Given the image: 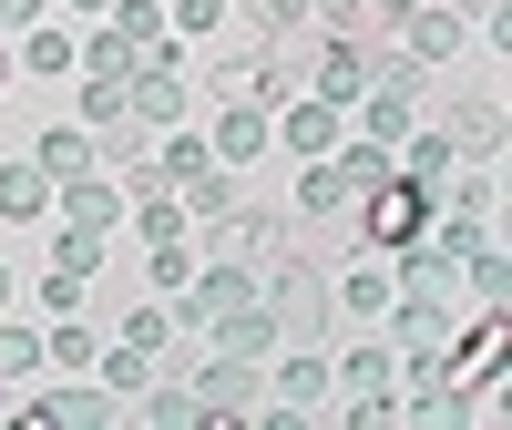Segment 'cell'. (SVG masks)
<instances>
[{"label": "cell", "instance_id": "3", "mask_svg": "<svg viewBox=\"0 0 512 430\" xmlns=\"http://www.w3.org/2000/svg\"><path fill=\"white\" fill-rule=\"evenodd\" d=\"M277 246H287V226H277L267 205H246V195H236L226 215H205V256H226V267H246V277L267 267Z\"/></svg>", "mask_w": 512, "mask_h": 430}, {"label": "cell", "instance_id": "24", "mask_svg": "<svg viewBox=\"0 0 512 430\" xmlns=\"http://www.w3.org/2000/svg\"><path fill=\"white\" fill-rule=\"evenodd\" d=\"M21 62H31V72H72V62H82V41H72V31H41V21H31V31H21Z\"/></svg>", "mask_w": 512, "mask_h": 430}, {"label": "cell", "instance_id": "5", "mask_svg": "<svg viewBox=\"0 0 512 430\" xmlns=\"http://www.w3.org/2000/svg\"><path fill=\"white\" fill-rule=\"evenodd\" d=\"M359 205H369V215H359V236H369V246H420V236H431V215H441L410 175H390V185L359 195Z\"/></svg>", "mask_w": 512, "mask_h": 430}, {"label": "cell", "instance_id": "14", "mask_svg": "<svg viewBox=\"0 0 512 430\" xmlns=\"http://www.w3.org/2000/svg\"><path fill=\"white\" fill-rule=\"evenodd\" d=\"M205 154H216V164H236V175H246V164L267 154V113H256V103H226V113H216V134H205Z\"/></svg>", "mask_w": 512, "mask_h": 430}, {"label": "cell", "instance_id": "33", "mask_svg": "<svg viewBox=\"0 0 512 430\" xmlns=\"http://www.w3.org/2000/svg\"><path fill=\"white\" fill-rule=\"evenodd\" d=\"M62 11H113V0H62Z\"/></svg>", "mask_w": 512, "mask_h": 430}, {"label": "cell", "instance_id": "27", "mask_svg": "<svg viewBox=\"0 0 512 430\" xmlns=\"http://www.w3.org/2000/svg\"><path fill=\"white\" fill-rule=\"evenodd\" d=\"M82 72H134V41L103 31V41H82Z\"/></svg>", "mask_w": 512, "mask_h": 430}, {"label": "cell", "instance_id": "26", "mask_svg": "<svg viewBox=\"0 0 512 430\" xmlns=\"http://www.w3.org/2000/svg\"><path fill=\"white\" fill-rule=\"evenodd\" d=\"M41 359H52V369H72V379H82V369H93V338H82V328L62 318L52 338H41Z\"/></svg>", "mask_w": 512, "mask_h": 430}, {"label": "cell", "instance_id": "23", "mask_svg": "<svg viewBox=\"0 0 512 430\" xmlns=\"http://www.w3.org/2000/svg\"><path fill=\"white\" fill-rule=\"evenodd\" d=\"M62 205H72V226H93V236L123 215V195H113V185H93V175H72V185H62Z\"/></svg>", "mask_w": 512, "mask_h": 430}, {"label": "cell", "instance_id": "1", "mask_svg": "<svg viewBox=\"0 0 512 430\" xmlns=\"http://www.w3.org/2000/svg\"><path fill=\"white\" fill-rule=\"evenodd\" d=\"M256 297H267L277 308V328H287V349H318L328 338V318H338V287L318 277V256H267V267H256Z\"/></svg>", "mask_w": 512, "mask_h": 430}, {"label": "cell", "instance_id": "6", "mask_svg": "<svg viewBox=\"0 0 512 430\" xmlns=\"http://www.w3.org/2000/svg\"><path fill=\"white\" fill-rule=\"evenodd\" d=\"M369 82H379V41L328 31V41H318V62H308V93H328V103H359Z\"/></svg>", "mask_w": 512, "mask_h": 430}, {"label": "cell", "instance_id": "25", "mask_svg": "<svg viewBox=\"0 0 512 430\" xmlns=\"http://www.w3.org/2000/svg\"><path fill=\"white\" fill-rule=\"evenodd\" d=\"M338 297H349V308H390V297H400V287H390V267H369V256H359V267H349V277H338Z\"/></svg>", "mask_w": 512, "mask_h": 430}, {"label": "cell", "instance_id": "29", "mask_svg": "<svg viewBox=\"0 0 512 430\" xmlns=\"http://www.w3.org/2000/svg\"><path fill=\"white\" fill-rule=\"evenodd\" d=\"M11 369H41V328H0V379Z\"/></svg>", "mask_w": 512, "mask_h": 430}, {"label": "cell", "instance_id": "13", "mask_svg": "<svg viewBox=\"0 0 512 430\" xmlns=\"http://www.w3.org/2000/svg\"><path fill=\"white\" fill-rule=\"evenodd\" d=\"M0 215H11V226H41V215H62V185L41 175V164H0Z\"/></svg>", "mask_w": 512, "mask_h": 430}, {"label": "cell", "instance_id": "16", "mask_svg": "<svg viewBox=\"0 0 512 430\" xmlns=\"http://www.w3.org/2000/svg\"><path fill=\"white\" fill-rule=\"evenodd\" d=\"M31 164L52 185H72V175H93V144H82V123H41V144H31Z\"/></svg>", "mask_w": 512, "mask_h": 430}, {"label": "cell", "instance_id": "12", "mask_svg": "<svg viewBox=\"0 0 512 430\" xmlns=\"http://www.w3.org/2000/svg\"><path fill=\"white\" fill-rule=\"evenodd\" d=\"M246 297H256V277H246V267H226V256H205V277L185 287V318H195V328H216L226 308H246Z\"/></svg>", "mask_w": 512, "mask_h": 430}, {"label": "cell", "instance_id": "17", "mask_svg": "<svg viewBox=\"0 0 512 430\" xmlns=\"http://www.w3.org/2000/svg\"><path fill=\"white\" fill-rule=\"evenodd\" d=\"M113 410H123L113 390H52V400H31L41 430H93V420H113Z\"/></svg>", "mask_w": 512, "mask_h": 430}, {"label": "cell", "instance_id": "30", "mask_svg": "<svg viewBox=\"0 0 512 430\" xmlns=\"http://www.w3.org/2000/svg\"><path fill=\"white\" fill-rule=\"evenodd\" d=\"M123 338H134V349H164V338H175V318H164V308H154V297H144V308H134V318H123Z\"/></svg>", "mask_w": 512, "mask_h": 430}, {"label": "cell", "instance_id": "19", "mask_svg": "<svg viewBox=\"0 0 512 430\" xmlns=\"http://www.w3.org/2000/svg\"><path fill=\"white\" fill-rule=\"evenodd\" d=\"M390 175H400V144H338V185L349 195H379Z\"/></svg>", "mask_w": 512, "mask_h": 430}, {"label": "cell", "instance_id": "15", "mask_svg": "<svg viewBox=\"0 0 512 430\" xmlns=\"http://www.w3.org/2000/svg\"><path fill=\"white\" fill-rule=\"evenodd\" d=\"M410 11V0H308V21H328V31H349V41H379Z\"/></svg>", "mask_w": 512, "mask_h": 430}, {"label": "cell", "instance_id": "4", "mask_svg": "<svg viewBox=\"0 0 512 430\" xmlns=\"http://www.w3.org/2000/svg\"><path fill=\"white\" fill-rule=\"evenodd\" d=\"M287 205H297V236H308V246L359 236V226H349V205H359V195L338 185V164H328V154H308V175H297V195H287Z\"/></svg>", "mask_w": 512, "mask_h": 430}, {"label": "cell", "instance_id": "10", "mask_svg": "<svg viewBox=\"0 0 512 430\" xmlns=\"http://www.w3.org/2000/svg\"><path fill=\"white\" fill-rule=\"evenodd\" d=\"M390 31L410 41V52H400V62H420V72H441V62L461 52V41H472V21H461V11H400Z\"/></svg>", "mask_w": 512, "mask_h": 430}, {"label": "cell", "instance_id": "36", "mask_svg": "<svg viewBox=\"0 0 512 430\" xmlns=\"http://www.w3.org/2000/svg\"><path fill=\"white\" fill-rule=\"evenodd\" d=\"M0 400H11V390H0Z\"/></svg>", "mask_w": 512, "mask_h": 430}, {"label": "cell", "instance_id": "9", "mask_svg": "<svg viewBox=\"0 0 512 430\" xmlns=\"http://www.w3.org/2000/svg\"><path fill=\"white\" fill-rule=\"evenodd\" d=\"M390 349H400V369H441V349H451V308L410 287V308H400V338H390Z\"/></svg>", "mask_w": 512, "mask_h": 430}, {"label": "cell", "instance_id": "2", "mask_svg": "<svg viewBox=\"0 0 512 430\" xmlns=\"http://www.w3.org/2000/svg\"><path fill=\"white\" fill-rule=\"evenodd\" d=\"M328 400H338L328 359H318V349H277V379H267V400H256V420H267V430H287V420H318Z\"/></svg>", "mask_w": 512, "mask_h": 430}, {"label": "cell", "instance_id": "20", "mask_svg": "<svg viewBox=\"0 0 512 430\" xmlns=\"http://www.w3.org/2000/svg\"><path fill=\"white\" fill-rule=\"evenodd\" d=\"M93 379H103L113 400H134L144 379H154V349H134V338H113V349H93Z\"/></svg>", "mask_w": 512, "mask_h": 430}, {"label": "cell", "instance_id": "34", "mask_svg": "<svg viewBox=\"0 0 512 430\" xmlns=\"http://www.w3.org/2000/svg\"><path fill=\"white\" fill-rule=\"evenodd\" d=\"M11 287H21V277H11V267H0V308H11Z\"/></svg>", "mask_w": 512, "mask_h": 430}, {"label": "cell", "instance_id": "32", "mask_svg": "<svg viewBox=\"0 0 512 430\" xmlns=\"http://www.w3.org/2000/svg\"><path fill=\"white\" fill-rule=\"evenodd\" d=\"M41 21V0H0V31H31Z\"/></svg>", "mask_w": 512, "mask_h": 430}, {"label": "cell", "instance_id": "8", "mask_svg": "<svg viewBox=\"0 0 512 430\" xmlns=\"http://www.w3.org/2000/svg\"><path fill=\"white\" fill-rule=\"evenodd\" d=\"M267 134H287L297 154H338V134H349V103H328V93H287L267 113Z\"/></svg>", "mask_w": 512, "mask_h": 430}, {"label": "cell", "instance_id": "31", "mask_svg": "<svg viewBox=\"0 0 512 430\" xmlns=\"http://www.w3.org/2000/svg\"><path fill=\"white\" fill-rule=\"evenodd\" d=\"M175 31H226V0H175Z\"/></svg>", "mask_w": 512, "mask_h": 430}, {"label": "cell", "instance_id": "28", "mask_svg": "<svg viewBox=\"0 0 512 430\" xmlns=\"http://www.w3.org/2000/svg\"><path fill=\"white\" fill-rule=\"evenodd\" d=\"M246 11H256V21H267L277 41H287V31H318V21H308V0H246Z\"/></svg>", "mask_w": 512, "mask_h": 430}, {"label": "cell", "instance_id": "21", "mask_svg": "<svg viewBox=\"0 0 512 430\" xmlns=\"http://www.w3.org/2000/svg\"><path fill=\"white\" fill-rule=\"evenodd\" d=\"M451 144H461V164H492V154H502V113H492V103H461V113H451Z\"/></svg>", "mask_w": 512, "mask_h": 430}, {"label": "cell", "instance_id": "35", "mask_svg": "<svg viewBox=\"0 0 512 430\" xmlns=\"http://www.w3.org/2000/svg\"><path fill=\"white\" fill-rule=\"evenodd\" d=\"M0 72H11V52H0Z\"/></svg>", "mask_w": 512, "mask_h": 430}, {"label": "cell", "instance_id": "7", "mask_svg": "<svg viewBox=\"0 0 512 430\" xmlns=\"http://www.w3.org/2000/svg\"><path fill=\"white\" fill-rule=\"evenodd\" d=\"M256 400H267V390H256V359H205L195 369V420H256Z\"/></svg>", "mask_w": 512, "mask_h": 430}, {"label": "cell", "instance_id": "11", "mask_svg": "<svg viewBox=\"0 0 512 430\" xmlns=\"http://www.w3.org/2000/svg\"><path fill=\"white\" fill-rule=\"evenodd\" d=\"M216 349H226V359H277V349H287V328H277L267 297H246V308L216 318Z\"/></svg>", "mask_w": 512, "mask_h": 430}, {"label": "cell", "instance_id": "18", "mask_svg": "<svg viewBox=\"0 0 512 430\" xmlns=\"http://www.w3.org/2000/svg\"><path fill=\"white\" fill-rule=\"evenodd\" d=\"M175 113H185L175 62H134V123H175Z\"/></svg>", "mask_w": 512, "mask_h": 430}, {"label": "cell", "instance_id": "22", "mask_svg": "<svg viewBox=\"0 0 512 430\" xmlns=\"http://www.w3.org/2000/svg\"><path fill=\"white\" fill-rule=\"evenodd\" d=\"M52 267H62V277H93V267H103V236L62 215V226H52Z\"/></svg>", "mask_w": 512, "mask_h": 430}]
</instances>
